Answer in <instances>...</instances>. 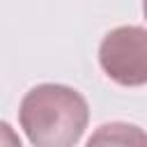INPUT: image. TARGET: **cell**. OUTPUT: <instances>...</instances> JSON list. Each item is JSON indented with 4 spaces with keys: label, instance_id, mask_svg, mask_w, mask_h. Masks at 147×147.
<instances>
[{
    "label": "cell",
    "instance_id": "1",
    "mask_svg": "<svg viewBox=\"0 0 147 147\" xmlns=\"http://www.w3.org/2000/svg\"><path fill=\"white\" fill-rule=\"evenodd\" d=\"M18 119L34 147H74L87 129L90 108L74 87L44 83L23 96Z\"/></svg>",
    "mask_w": 147,
    "mask_h": 147
},
{
    "label": "cell",
    "instance_id": "2",
    "mask_svg": "<svg viewBox=\"0 0 147 147\" xmlns=\"http://www.w3.org/2000/svg\"><path fill=\"white\" fill-rule=\"evenodd\" d=\"M99 64L117 85H147V30L140 25L110 30L99 46Z\"/></svg>",
    "mask_w": 147,
    "mask_h": 147
},
{
    "label": "cell",
    "instance_id": "3",
    "mask_svg": "<svg viewBox=\"0 0 147 147\" xmlns=\"http://www.w3.org/2000/svg\"><path fill=\"white\" fill-rule=\"evenodd\" d=\"M85 147H147V131L126 122H110L99 126Z\"/></svg>",
    "mask_w": 147,
    "mask_h": 147
},
{
    "label": "cell",
    "instance_id": "4",
    "mask_svg": "<svg viewBox=\"0 0 147 147\" xmlns=\"http://www.w3.org/2000/svg\"><path fill=\"white\" fill-rule=\"evenodd\" d=\"M142 11H145V18H147V0H142Z\"/></svg>",
    "mask_w": 147,
    "mask_h": 147
}]
</instances>
